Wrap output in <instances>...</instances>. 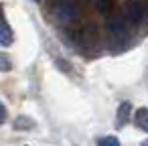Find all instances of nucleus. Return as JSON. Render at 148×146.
<instances>
[{
    "instance_id": "obj_1",
    "label": "nucleus",
    "mask_w": 148,
    "mask_h": 146,
    "mask_svg": "<svg viewBox=\"0 0 148 146\" xmlns=\"http://www.w3.org/2000/svg\"><path fill=\"white\" fill-rule=\"evenodd\" d=\"M53 12H55V19L67 27H75L81 21V6L77 0H57Z\"/></svg>"
},
{
    "instance_id": "obj_2",
    "label": "nucleus",
    "mask_w": 148,
    "mask_h": 146,
    "mask_svg": "<svg viewBox=\"0 0 148 146\" xmlns=\"http://www.w3.org/2000/svg\"><path fill=\"white\" fill-rule=\"evenodd\" d=\"M124 16H126V21H128L132 27L142 25V23L148 19V4L142 2V0H130V2L126 4Z\"/></svg>"
},
{
    "instance_id": "obj_3",
    "label": "nucleus",
    "mask_w": 148,
    "mask_h": 146,
    "mask_svg": "<svg viewBox=\"0 0 148 146\" xmlns=\"http://www.w3.org/2000/svg\"><path fill=\"white\" fill-rule=\"evenodd\" d=\"M130 23L126 21L124 14H114L108 19V29H110V35L116 39V41H126L128 35H130Z\"/></svg>"
},
{
    "instance_id": "obj_4",
    "label": "nucleus",
    "mask_w": 148,
    "mask_h": 146,
    "mask_svg": "<svg viewBox=\"0 0 148 146\" xmlns=\"http://www.w3.org/2000/svg\"><path fill=\"white\" fill-rule=\"evenodd\" d=\"M12 41H14L12 29H10V25H8L6 16H4L2 4H0V45H4V47H8V45H12Z\"/></svg>"
},
{
    "instance_id": "obj_5",
    "label": "nucleus",
    "mask_w": 148,
    "mask_h": 146,
    "mask_svg": "<svg viewBox=\"0 0 148 146\" xmlns=\"http://www.w3.org/2000/svg\"><path fill=\"white\" fill-rule=\"evenodd\" d=\"M130 112H132V106L128 101H124L120 108H118V120H116V126H124L128 120H130Z\"/></svg>"
},
{
    "instance_id": "obj_6",
    "label": "nucleus",
    "mask_w": 148,
    "mask_h": 146,
    "mask_svg": "<svg viewBox=\"0 0 148 146\" xmlns=\"http://www.w3.org/2000/svg\"><path fill=\"white\" fill-rule=\"evenodd\" d=\"M134 120H136V126H140L144 132H148V110H146V108H140V110H136V114H134Z\"/></svg>"
},
{
    "instance_id": "obj_7",
    "label": "nucleus",
    "mask_w": 148,
    "mask_h": 146,
    "mask_svg": "<svg viewBox=\"0 0 148 146\" xmlns=\"http://www.w3.org/2000/svg\"><path fill=\"white\" fill-rule=\"evenodd\" d=\"M97 146H120V140L116 136H103L97 140Z\"/></svg>"
},
{
    "instance_id": "obj_8",
    "label": "nucleus",
    "mask_w": 148,
    "mask_h": 146,
    "mask_svg": "<svg viewBox=\"0 0 148 146\" xmlns=\"http://www.w3.org/2000/svg\"><path fill=\"white\" fill-rule=\"evenodd\" d=\"M10 69H12V63H10L8 55L0 53V71H10Z\"/></svg>"
},
{
    "instance_id": "obj_9",
    "label": "nucleus",
    "mask_w": 148,
    "mask_h": 146,
    "mask_svg": "<svg viewBox=\"0 0 148 146\" xmlns=\"http://www.w3.org/2000/svg\"><path fill=\"white\" fill-rule=\"evenodd\" d=\"M95 6H97L99 12H106V14L112 10V2H110V0H95Z\"/></svg>"
},
{
    "instance_id": "obj_10",
    "label": "nucleus",
    "mask_w": 148,
    "mask_h": 146,
    "mask_svg": "<svg viewBox=\"0 0 148 146\" xmlns=\"http://www.w3.org/2000/svg\"><path fill=\"white\" fill-rule=\"evenodd\" d=\"M4 120H6V108H4L2 104H0V124H2Z\"/></svg>"
},
{
    "instance_id": "obj_11",
    "label": "nucleus",
    "mask_w": 148,
    "mask_h": 146,
    "mask_svg": "<svg viewBox=\"0 0 148 146\" xmlns=\"http://www.w3.org/2000/svg\"><path fill=\"white\" fill-rule=\"evenodd\" d=\"M140 146H148V140H144V142H142V144H140Z\"/></svg>"
}]
</instances>
